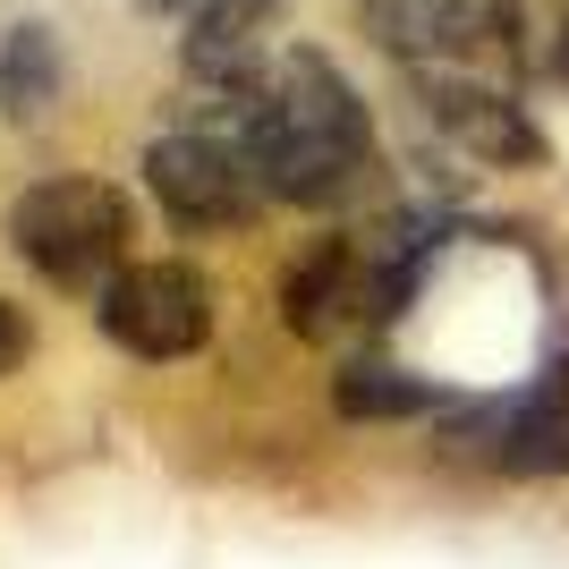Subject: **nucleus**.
<instances>
[{
    "instance_id": "f257e3e1",
    "label": "nucleus",
    "mask_w": 569,
    "mask_h": 569,
    "mask_svg": "<svg viewBox=\"0 0 569 569\" xmlns=\"http://www.w3.org/2000/svg\"><path fill=\"white\" fill-rule=\"evenodd\" d=\"M238 137L263 162V188L289 204H349L375 179V128L332 51H281L238 86Z\"/></svg>"
},
{
    "instance_id": "f03ea898",
    "label": "nucleus",
    "mask_w": 569,
    "mask_h": 569,
    "mask_svg": "<svg viewBox=\"0 0 569 569\" xmlns=\"http://www.w3.org/2000/svg\"><path fill=\"white\" fill-rule=\"evenodd\" d=\"M128 196L111 179H34L9 204V247L51 289H102L128 263Z\"/></svg>"
},
{
    "instance_id": "7ed1b4c3",
    "label": "nucleus",
    "mask_w": 569,
    "mask_h": 569,
    "mask_svg": "<svg viewBox=\"0 0 569 569\" xmlns=\"http://www.w3.org/2000/svg\"><path fill=\"white\" fill-rule=\"evenodd\" d=\"M366 26L417 77H501L519 60V0H366Z\"/></svg>"
},
{
    "instance_id": "20e7f679",
    "label": "nucleus",
    "mask_w": 569,
    "mask_h": 569,
    "mask_svg": "<svg viewBox=\"0 0 569 569\" xmlns=\"http://www.w3.org/2000/svg\"><path fill=\"white\" fill-rule=\"evenodd\" d=\"M144 188L170 221L188 230H230V221L263 213V162L247 153L238 128H170V137L144 144Z\"/></svg>"
},
{
    "instance_id": "39448f33",
    "label": "nucleus",
    "mask_w": 569,
    "mask_h": 569,
    "mask_svg": "<svg viewBox=\"0 0 569 569\" xmlns=\"http://www.w3.org/2000/svg\"><path fill=\"white\" fill-rule=\"evenodd\" d=\"M94 315L128 357H153V366H162V357L204 349V332H213V289H204L196 263H119L111 281H102Z\"/></svg>"
},
{
    "instance_id": "423d86ee",
    "label": "nucleus",
    "mask_w": 569,
    "mask_h": 569,
    "mask_svg": "<svg viewBox=\"0 0 569 569\" xmlns=\"http://www.w3.org/2000/svg\"><path fill=\"white\" fill-rule=\"evenodd\" d=\"M426 86V111L451 128L468 153H485V162H545V137L527 128L519 94L501 86V77H417Z\"/></svg>"
},
{
    "instance_id": "0eeeda50",
    "label": "nucleus",
    "mask_w": 569,
    "mask_h": 569,
    "mask_svg": "<svg viewBox=\"0 0 569 569\" xmlns=\"http://www.w3.org/2000/svg\"><path fill=\"white\" fill-rule=\"evenodd\" d=\"M144 9L188 18L196 26V34H188V60L204 77H238V86H247V77H256V60H247V51H256V26L272 18L281 0H144Z\"/></svg>"
},
{
    "instance_id": "6e6552de",
    "label": "nucleus",
    "mask_w": 569,
    "mask_h": 569,
    "mask_svg": "<svg viewBox=\"0 0 569 569\" xmlns=\"http://www.w3.org/2000/svg\"><path fill=\"white\" fill-rule=\"evenodd\" d=\"M51 94H60V43H51V26H18L9 60H0V102L18 119H43Z\"/></svg>"
},
{
    "instance_id": "1a4fd4ad",
    "label": "nucleus",
    "mask_w": 569,
    "mask_h": 569,
    "mask_svg": "<svg viewBox=\"0 0 569 569\" xmlns=\"http://www.w3.org/2000/svg\"><path fill=\"white\" fill-rule=\"evenodd\" d=\"M433 391L426 382H400V366H349L340 375V408L349 417H408V408H426Z\"/></svg>"
},
{
    "instance_id": "9d476101",
    "label": "nucleus",
    "mask_w": 569,
    "mask_h": 569,
    "mask_svg": "<svg viewBox=\"0 0 569 569\" xmlns=\"http://www.w3.org/2000/svg\"><path fill=\"white\" fill-rule=\"evenodd\" d=\"M26 357V323H18V307H9V298H0V375H9V366H18Z\"/></svg>"
}]
</instances>
